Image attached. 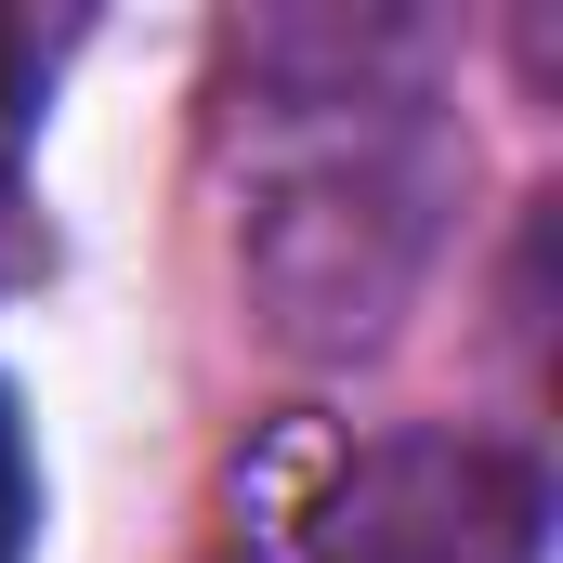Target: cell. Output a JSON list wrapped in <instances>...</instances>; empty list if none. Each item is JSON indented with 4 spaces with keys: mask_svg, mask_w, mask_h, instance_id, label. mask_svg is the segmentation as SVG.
Masks as SVG:
<instances>
[{
    "mask_svg": "<svg viewBox=\"0 0 563 563\" xmlns=\"http://www.w3.org/2000/svg\"><path fill=\"white\" fill-rule=\"evenodd\" d=\"M459 157L432 132L407 26L276 13L250 26V184H236V288L301 367H354L407 328L445 250Z\"/></svg>",
    "mask_w": 563,
    "mask_h": 563,
    "instance_id": "6da1fadb",
    "label": "cell"
},
{
    "mask_svg": "<svg viewBox=\"0 0 563 563\" xmlns=\"http://www.w3.org/2000/svg\"><path fill=\"white\" fill-rule=\"evenodd\" d=\"M236 511L263 563H538L551 551V485L538 459L485 432H380L328 445L276 432L236 459Z\"/></svg>",
    "mask_w": 563,
    "mask_h": 563,
    "instance_id": "7a4b0ae2",
    "label": "cell"
}]
</instances>
